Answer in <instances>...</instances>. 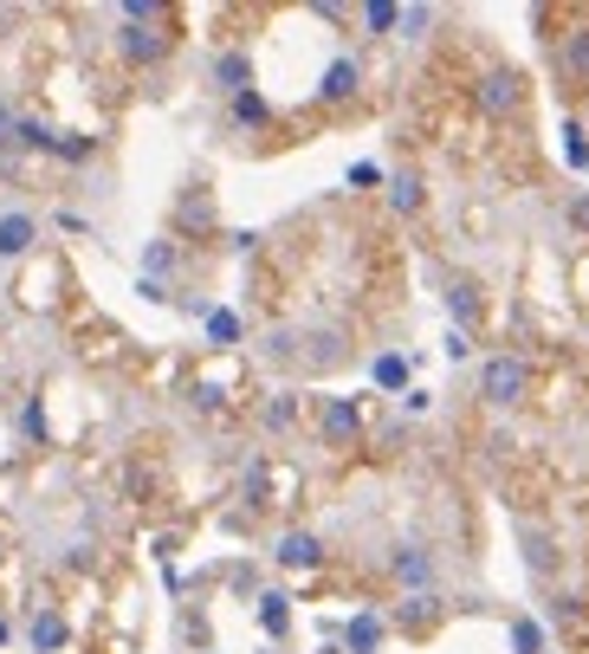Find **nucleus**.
<instances>
[{
    "instance_id": "5",
    "label": "nucleus",
    "mask_w": 589,
    "mask_h": 654,
    "mask_svg": "<svg viewBox=\"0 0 589 654\" xmlns=\"http://www.w3.org/2000/svg\"><path fill=\"white\" fill-rule=\"evenodd\" d=\"M317 435H324V447H357L363 440V409L350 395H331L317 409Z\"/></svg>"
},
{
    "instance_id": "14",
    "label": "nucleus",
    "mask_w": 589,
    "mask_h": 654,
    "mask_svg": "<svg viewBox=\"0 0 589 654\" xmlns=\"http://www.w3.org/2000/svg\"><path fill=\"white\" fill-rule=\"evenodd\" d=\"M298 364H304V369L344 364V331H311V337H304V351H298Z\"/></svg>"
},
{
    "instance_id": "18",
    "label": "nucleus",
    "mask_w": 589,
    "mask_h": 654,
    "mask_svg": "<svg viewBox=\"0 0 589 654\" xmlns=\"http://www.w3.org/2000/svg\"><path fill=\"white\" fill-rule=\"evenodd\" d=\"M435 616H441V596H435V589H421V596H402V603H395V622H402V629H428Z\"/></svg>"
},
{
    "instance_id": "9",
    "label": "nucleus",
    "mask_w": 589,
    "mask_h": 654,
    "mask_svg": "<svg viewBox=\"0 0 589 654\" xmlns=\"http://www.w3.org/2000/svg\"><path fill=\"white\" fill-rule=\"evenodd\" d=\"M357 91H363V66H357V59H331V66H324V84H317L324 104H350Z\"/></svg>"
},
{
    "instance_id": "17",
    "label": "nucleus",
    "mask_w": 589,
    "mask_h": 654,
    "mask_svg": "<svg viewBox=\"0 0 589 654\" xmlns=\"http://www.w3.org/2000/svg\"><path fill=\"white\" fill-rule=\"evenodd\" d=\"M227 117H233L240 130H266V124H273V104H266L259 91H240V97H227Z\"/></svg>"
},
{
    "instance_id": "3",
    "label": "nucleus",
    "mask_w": 589,
    "mask_h": 654,
    "mask_svg": "<svg viewBox=\"0 0 589 654\" xmlns=\"http://www.w3.org/2000/svg\"><path fill=\"white\" fill-rule=\"evenodd\" d=\"M435 551L428 544H395L389 551V577L402 583V596H421V589H435Z\"/></svg>"
},
{
    "instance_id": "6",
    "label": "nucleus",
    "mask_w": 589,
    "mask_h": 654,
    "mask_svg": "<svg viewBox=\"0 0 589 654\" xmlns=\"http://www.w3.org/2000/svg\"><path fill=\"white\" fill-rule=\"evenodd\" d=\"M557 78L564 84H589V20L557 33Z\"/></svg>"
},
{
    "instance_id": "20",
    "label": "nucleus",
    "mask_w": 589,
    "mask_h": 654,
    "mask_svg": "<svg viewBox=\"0 0 589 654\" xmlns=\"http://www.w3.org/2000/svg\"><path fill=\"white\" fill-rule=\"evenodd\" d=\"M447 311H453L460 324H480L486 298H480V286H473V279H453V286H447Z\"/></svg>"
},
{
    "instance_id": "10",
    "label": "nucleus",
    "mask_w": 589,
    "mask_h": 654,
    "mask_svg": "<svg viewBox=\"0 0 589 654\" xmlns=\"http://www.w3.org/2000/svg\"><path fill=\"white\" fill-rule=\"evenodd\" d=\"M273 558H279L286 571H317V564H324V538H317V531H286Z\"/></svg>"
},
{
    "instance_id": "31",
    "label": "nucleus",
    "mask_w": 589,
    "mask_h": 654,
    "mask_svg": "<svg viewBox=\"0 0 589 654\" xmlns=\"http://www.w3.org/2000/svg\"><path fill=\"white\" fill-rule=\"evenodd\" d=\"M551 622H577V596H570V589L551 596Z\"/></svg>"
},
{
    "instance_id": "4",
    "label": "nucleus",
    "mask_w": 589,
    "mask_h": 654,
    "mask_svg": "<svg viewBox=\"0 0 589 654\" xmlns=\"http://www.w3.org/2000/svg\"><path fill=\"white\" fill-rule=\"evenodd\" d=\"M169 33L162 26H130V20H117V53H124V66H162L169 59Z\"/></svg>"
},
{
    "instance_id": "24",
    "label": "nucleus",
    "mask_w": 589,
    "mask_h": 654,
    "mask_svg": "<svg viewBox=\"0 0 589 654\" xmlns=\"http://www.w3.org/2000/svg\"><path fill=\"white\" fill-rule=\"evenodd\" d=\"M46 156H59V162H91L97 144H91V137H78V130H53V149H46Z\"/></svg>"
},
{
    "instance_id": "25",
    "label": "nucleus",
    "mask_w": 589,
    "mask_h": 654,
    "mask_svg": "<svg viewBox=\"0 0 589 654\" xmlns=\"http://www.w3.org/2000/svg\"><path fill=\"white\" fill-rule=\"evenodd\" d=\"M357 20H363L369 33H395V26H402V7H395V0H369Z\"/></svg>"
},
{
    "instance_id": "7",
    "label": "nucleus",
    "mask_w": 589,
    "mask_h": 654,
    "mask_svg": "<svg viewBox=\"0 0 589 654\" xmlns=\"http://www.w3.org/2000/svg\"><path fill=\"white\" fill-rule=\"evenodd\" d=\"M33 240H39V220L26 215V208H7V215H0V260L33 253Z\"/></svg>"
},
{
    "instance_id": "19",
    "label": "nucleus",
    "mask_w": 589,
    "mask_h": 654,
    "mask_svg": "<svg viewBox=\"0 0 589 654\" xmlns=\"http://www.w3.org/2000/svg\"><path fill=\"white\" fill-rule=\"evenodd\" d=\"M369 376H376V389H389V395H408L415 382H408V357H395V351H382L376 364H369Z\"/></svg>"
},
{
    "instance_id": "8",
    "label": "nucleus",
    "mask_w": 589,
    "mask_h": 654,
    "mask_svg": "<svg viewBox=\"0 0 589 654\" xmlns=\"http://www.w3.org/2000/svg\"><path fill=\"white\" fill-rule=\"evenodd\" d=\"M518 551H524L531 577H557V564H564V558H557V538H551V531H538V525H524V531H518Z\"/></svg>"
},
{
    "instance_id": "16",
    "label": "nucleus",
    "mask_w": 589,
    "mask_h": 654,
    "mask_svg": "<svg viewBox=\"0 0 589 654\" xmlns=\"http://www.w3.org/2000/svg\"><path fill=\"white\" fill-rule=\"evenodd\" d=\"M26 642H33V654H59L66 649V616H59V609H39L33 629H26Z\"/></svg>"
},
{
    "instance_id": "33",
    "label": "nucleus",
    "mask_w": 589,
    "mask_h": 654,
    "mask_svg": "<svg viewBox=\"0 0 589 654\" xmlns=\"http://www.w3.org/2000/svg\"><path fill=\"white\" fill-rule=\"evenodd\" d=\"M564 215H570L577 233H589V195H570V208H564Z\"/></svg>"
},
{
    "instance_id": "26",
    "label": "nucleus",
    "mask_w": 589,
    "mask_h": 654,
    "mask_svg": "<svg viewBox=\"0 0 589 654\" xmlns=\"http://www.w3.org/2000/svg\"><path fill=\"white\" fill-rule=\"evenodd\" d=\"M512 654H544V622L538 616H518L512 622Z\"/></svg>"
},
{
    "instance_id": "27",
    "label": "nucleus",
    "mask_w": 589,
    "mask_h": 654,
    "mask_svg": "<svg viewBox=\"0 0 589 654\" xmlns=\"http://www.w3.org/2000/svg\"><path fill=\"white\" fill-rule=\"evenodd\" d=\"M259 422H266L273 435H286V428H292V422H298V395H273V402L259 409Z\"/></svg>"
},
{
    "instance_id": "21",
    "label": "nucleus",
    "mask_w": 589,
    "mask_h": 654,
    "mask_svg": "<svg viewBox=\"0 0 589 654\" xmlns=\"http://www.w3.org/2000/svg\"><path fill=\"white\" fill-rule=\"evenodd\" d=\"M201 324H208V344H221V351H233V344H240V331H246V324H240V311H227V305H208V318H201Z\"/></svg>"
},
{
    "instance_id": "1",
    "label": "nucleus",
    "mask_w": 589,
    "mask_h": 654,
    "mask_svg": "<svg viewBox=\"0 0 589 654\" xmlns=\"http://www.w3.org/2000/svg\"><path fill=\"white\" fill-rule=\"evenodd\" d=\"M524 395H531V364H524V357L499 351V357L480 364V402H486V409H518Z\"/></svg>"
},
{
    "instance_id": "22",
    "label": "nucleus",
    "mask_w": 589,
    "mask_h": 654,
    "mask_svg": "<svg viewBox=\"0 0 589 654\" xmlns=\"http://www.w3.org/2000/svg\"><path fill=\"white\" fill-rule=\"evenodd\" d=\"M175 220H182L188 233H201V227H215V202H208L201 188H188V195L175 202Z\"/></svg>"
},
{
    "instance_id": "29",
    "label": "nucleus",
    "mask_w": 589,
    "mask_h": 654,
    "mask_svg": "<svg viewBox=\"0 0 589 654\" xmlns=\"http://www.w3.org/2000/svg\"><path fill=\"white\" fill-rule=\"evenodd\" d=\"M564 162H570V169H589V144H584V124H564Z\"/></svg>"
},
{
    "instance_id": "15",
    "label": "nucleus",
    "mask_w": 589,
    "mask_h": 654,
    "mask_svg": "<svg viewBox=\"0 0 589 654\" xmlns=\"http://www.w3.org/2000/svg\"><path fill=\"white\" fill-rule=\"evenodd\" d=\"M259 629L273 642H286V629H292V596L286 589H259Z\"/></svg>"
},
{
    "instance_id": "2",
    "label": "nucleus",
    "mask_w": 589,
    "mask_h": 654,
    "mask_svg": "<svg viewBox=\"0 0 589 654\" xmlns=\"http://www.w3.org/2000/svg\"><path fill=\"white\" fill-rule=\"evenodd\" d=\"M473 104L486 111V117H518L524 111V78L512 66H493V72L473 84Z\"/></svg>"
},
{
    "instance_id": "12",
    "label": "nucleus",
    "mask_w": 589,
    "mask_h": 654,
    "mask_svg": "<svg viewBox=\"0 0 589 654\" xmlns=\"http://www.w3.org/2000/svg\"><path fill=\"white\" fill-rule=\"evenodd\" d=\"M382 635H389V622L376 609H363V616L344 622V654H382Z\"/></svg>"
},
{
    "instance_id": "28",
    "label": "nucleus",
    "mask_w": 589,
    "mask_h": 654,
    "mask_svg": "<svg viewBox=\"0 0 589 654\" xmlns=\"http://www.w3.org/2000/svg\"><path fill=\"white\" fill-rule=\"evenodd\" d=\"M428 26H435V7H402V26H395V33H402V39H421Z\"/></svg>"
},
{
    "instance_id": "13",
    "label": "nucleus",
    "mask_w": 589,
    "mask_h": 654,
    "mask_svg": "<svg viewBox=\"0 0 589 654\" xmlns=\"http://www.w3.org/2000/svg\"><path fill=\"white\" fill-rule=\"evenodd\" d=\"M215 91H227V97H240V91H253V59L246 53H215Z\"/></svg>"
},
{
    "instance_id": "32",
    "label": "nucleus",
    "mask_w": 589,
    "mask_h": 654,
    "mask_svg": "<svg viewBox=\"0 0 589 654\" xmlns=\"http://www.w3.org/2000/svg\"><path fill=\"white\" fill-rule=\"evenodd\" d=\"M376 182H382L376 162H350V188H376Z\"/></svg>"
},
{
    "instance_id": "23",
    "label": "nucleus",
    "mask_w": 589,
    "mask_h": 654,
    "mask_svg": "<svg viewBox=\"0 0 589 654\" xmlns=\"http://www.w3.org/2000/svg\"><path fill=\"white\" fill-rule=\"evenodd\" d=\"M169 273H175V240H149V246H143V279L162 286Z\"/></svg>"
},
{
    "instance_id": "35",
    "label": "nucleus",
    "mask_w": 589,
    "mask_h": 654,
    "mask_svg": "<svg viewBox=\"0 0 589 654\" xmlns=\"http://www.w3.org/2000/svg\"><path fill=\"white\" fill-rule=\"evenodd\" d=\"M0 642H7V622H0Z\"/></svg>"
},
{
    "instance_id": "11",
    "label": "nucleus",
    "mask_w": 589,
    "mask_h": 654,
    "mask_svg": "<svg viewBox=\"0 0 589 654\" xmlns=\"http://www.w3.org/2000/svg\"><path fill=\"white\" fill-rule=\"evenodd\" d=\"M382 188H389V208H395V215H421V208H428V182H421L415 169H395Z\"/></svg>"
},
{
    "instance_id": "34",
    "label": "nucleus",
    "mask_w": 589,
    "mask_h": 654,
    "mask_svg": "<svg viewBox=\"0 0 589 654\" xmlns=\"http://www.w3.org/2000/svg\"><path fill=\"white\" fill-rule=\"evenodd\" d=\"M428 402H435L428 389H408V395H402V409H408V415H428Z\"/></svg>"
},
{
    "instance_id": "30",
    "label": "nucleus",
    "mask_w": 589,
    "mask_h": 654,
    "mask_svg": "<svg viewBox=\"0 0 589 654\" xmlns=\"http://www.w3.org/2000/svg\"><path fill=\"white\" fill-rule=\"evenodd\" d=\"M13 144H20V111L0 104V149H13Z\"/></svg>"
}]
</instances>
